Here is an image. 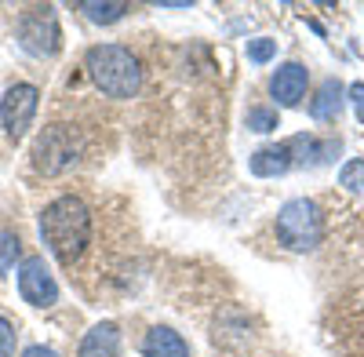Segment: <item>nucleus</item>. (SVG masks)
Returning <instances> with one entry per match:
<instances>
[{
    "mask_svg": "<svg viewBox=\"0 0 364 357\" xmlns=\"http://www.w3.org/2000/svg\"><path fill=\"white\" fill-rule=\"evenodd\" d=\"M22 357H58L51 346H29V350H22Z\"/></svg>",
    "mask_w": 364,
    "mask_h": 357,
    "instance_id": "nucleus-20",
    "label": "nucleus"
},
{
    "mask_svg": "<svg viewBox=\"0 0 364 357\" xmlns=\"http://www.w3.org/2000/svg\"><path fill=\"white\" fill-rule=\"evenodd\" d=\"M291 164H295V157H291V146H288V142L262 146V150H255L252 161H248L252 175H259V178H277V175H284Z\"/></svg>",
    "mask_w": 364,
    "mask_h": 357,
    "instance_id": "nucleus-9",
    "label": "nucleus"
},
{
    "mask_svg": "<svg viewBox=\"0 0 364 357\" xmlns=\"http://www.w3.org/2000/svg\"><path fill=\"white\" fill-rule=\"evenodd\" d=\"M18 295L29 307H41V310L58 303V284H55V277H51V270L44 266L41 255L22 259V266H18Z\"/></svg>",
    "mask_w": 364,
    "mask_h": 357,
    "instance_id": "nucleus-7",
    "label": "nucleus"
},
{
    "mask_svg": "<svg viewBox=\"0 0 364 357\" xmlns=\"http://www.w3.org/2000/svg\"><path fill=\"white\" fill-rule=\"evenodd\" d=\"M346 95H350V102H353V113H357V121L364 124V80H357V84L350 87Z\"/></svg>",
    "mask_w": 364,
    "mask_h": 357,
    "instance_id": "nucleus-19",
    "label": "nucleus"
},
{
    "mask_svg": "<svg viewBox=\"0 0 364 357\" xmlns=\"http://www.w3.org/2000/svg\"><path fill=\"white\" fill-rule=\"evenodd\" d=\"M37 102H41V92L33 84H15L4 92V99H0V121H4V132L11 142H18L29 132V124L37 117Z\"/></svg>",
    "mask_w": 364,
    "mask_h": 357,
    "instance_id": "nucleus-6",
    "label": "nucleus"
},
{
    "mask_svg": "<svg viewBox=\"0 0 364 357\" xmlns=\"http://www.w3.org/2000/svg\"><path fill=\"white\" fill-rule=\"evenodd\" d=\"M339 186H346L350 193H360V197H364V161H360V157H353V161L343 164V171H339Z\"/></svg>",
    "mask_w": 364,
    "mask_h": 357,
    "instance_id": "nucleus-14",
    "label": "nucleus"
},
{
    "mask_svg": "<svg viewBox=\"0 0 364 357\" xmlns=\"http://www.w3.org/2000/svg\"><path fill=\"white\" fill-rule=\"evenodd\" d=\"M273 55H277V41H269V37H255V41H248V58H252L255 66L269 63Z\"/></svg>",
    "mask_w": 364,
    "mask_h": 357,
    "instance_id": "nucleus-17",
    "label": "nucleus"
},
{
    "mask_svg": "<svg viewBox=\"0 0 364 357\" xmlns=\"http://www.w3.org/2000/svg\"><path fill=\"white\" fill-rule=\"evenodd\" d=\"M87 73L95 80V87L109 99H132L142 87V70L139 58L120 48V44H95L87 51Z\"/></svg>",
    "mask_w": 364,
    "mask_h": 357,
    "instance_id": "nucleus-2",
    "label": "nucleus"
},
{
    "mask_svg": "<svg viewBox=\"0 0 364 357\" xmlns=\"http://www.w3.org/2000/svg\"><path fill=\"white\" fill-rule=\"evenodd\" d=\"M343 106H346V87L339 80H324L317 99L310 102V117H314V121H321V124L324 121H336V117L343 113Z\"/></svg>",
    "mask_w": 364,
    "mask_h": 357,
    "instance_id": "nucleus-12",
    "label": "nucleus"
},
{
    "mask_svg": "<svg viewBox=\"0 0 364 357\" xmlns=\"http://www.w3.org/2000/svg\"><path fill=\"white\" fill-rule=\"evenodd\" d=\"M41 237L58 262H77L91 241V212L80 197H58L41 215Z\"/></svg>",
    "mask_w": 364,
    "mask_h": 357,
    "instance_id": "nucleus-1",
    "label": "nucleus"
},
{
    "mask_svg": "<svg viewBox=\"0 0 364 357\" xmlns=\"http://www.w3.org/2000/svg\"><path fill=\"white\" fill-rule=\"evenodd\" d=\"M80 161V135L70 124H51L33 142V164L44 175H63Z\"/></svg>",
    "mask_w": 364,
    "mask_h": 357,
    "instance_id": "nucleus-4",
    "label": "nucleus"
},
{
    "mask_svg": "<svg viewBox=\"0 0 364 357\" xmlns=\"http://www.w3.org/2000/svg\"><path fill=\"white\" fill-rule=\"evenodd\" d=\"M18 44L29 51V55H55L63 48V29H58V15L51 4L44 8H29L22 18H18Z\"/></svg>",
    "mask_w": 364,
    "mask_h": 357,
    "instance_id": "nucleus-5",
    "label": "nucleus"
},
{
    "mask_svg": "<svg viewBox=\"0 0 364 357\" xmlns=\"http://www.w3.org/2000/svg\"><path fill=\"white\" fill-rule=\"evenodd\" d=\"M18 237L15 233H0V274H8L11 266H15V259H18Z\"/></svg>",
    "mask_w": 364,
    "mask_h": 357,
    "instance_id": "nucleus-16",
    "label": "nucleus"
},
{
    "mask_svg": "<svg viewBox=\"0 0 364 357\" xmlns=\"http://www.w3.org/2000/svg\"><path fill=\"white\" fill-rule=\"evenodd\" d=\"M142 353H146V357H190V346H186V339H182L175 329H168V324H157V329L146 332Z\"/></svg>",
    "mask_w": 364,
    "mask_h": 357,
    "instance_id": "nucleus-10",
    "label": "nucleus"
},
{
    "mask_svg": "<svg viewBox=\"0 0 364 357\" xmlns=\"http://www.w3.org/2000/svg\"><path fill=\"white\" fill-rule=\"evenodd\" d=\"M80 11L91 18V22H99V26H109V22H120L128 11V4H120V0H106V4H99V0H84Z\"/></svg>",
    "mask_w": 364,
    "mask_h": 357,
    "instance_id": "nucleus-13",
    "label": "nucleus"
},
{
    "mask_svg": "<svg viewBox=\"0 0 364 357\" xmlns=\"http://www.w3.org/2000/svg\"><path fill=\"white\" fill-rule=\"evenodd\" d=\"M15 353V329L8 317H0V357H11Z\"/></svg>",
    "mask_w": 364,
    "mask_h": 357,
    "instance_id": "nucleus-18",
    "label": "nucleus"
},
{
    "mask_svg": "<svg viewBox=\"0 0 364 357\" xmlns=\"http://www.w3.org/2000/svg\"><path fill=\"white\" fill-rule=\"evenodd\" d=\"M277 237L281 245L291 252H314L324 241V215L317 201L310 197H295L288 204H281L277 212Z\"/></svg>",
    "mask_w": 364,
    "mask_h": 357,
    "instance_id": "nucleus-3",
    "label": "nucleus"
},
{
    "mask_svg": "<svg viewBox=\"0 0 364 357\" xmlns=\"http://www.w3.org/2000/svg\"><path fill=\"white\" fill-rule=\"evenodd\" d=\"M248 128L266 135V132L281 128V124H277V113H273V110H266V106H255V110H248Z\"/></svg>",
    "mask_w": 364,
    "mask_h": 357,
    "instance_id": "nucleus-15",
    "label": "nucleus"
},
{
    "mask_svg": "<svg viewBox=\"0 0 364 357\" xmlns=\"http://www.w3.org/2000/svg\"><path fill=\"white\" fill-rule=\"evenodd\" d=\"M113 353H120V329L113 321H102L91 332H84L80 357H113Z\"/></svg>",
    "mask_w": 364,
    "mask_h": 357,
    "instance_id": "nucleus-11",
    "label": "nucleus"
},
{
    "mask_svg": "<svg viewBox=\"0 0 364 357\" xmlns=\"http://www.w3.org/2000/svg\"><path fill=\"white\" fill-rule=\"evenodd\" d=\"M306 84H310V73L302 63H284L277 66V73L269 77V95L277 99V106H299L302 95H306Z\"/></svg>",
    "mask_w": 364,
    "mask_h": 357,
    "instance_id": "nucleus-8",
    "label": "nucleus"
}]
</instances>
